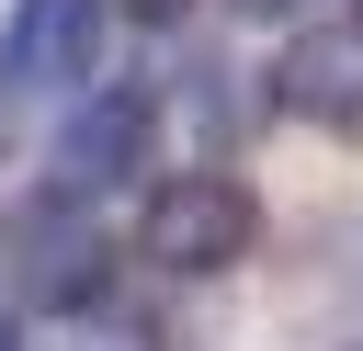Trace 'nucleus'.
<instances>
[{
    "label": "nucleus",
    "instance_id": "obj_9",
    "mask_svg": "<svg viewBox=\"0 0 363 351\" xmlns=\"http://www.w3.org/2000/svg\"><path fill=\"white\" fill-rule=\"evenodd\" d=\"M0 159H11V79H0Z\"/></svg>",
    "mask_w": 363,
    "mask_h": 351
},
{
    "label": "nucleus",
    "instance_id": "obj_12",
    "mask_svg": "<svg viewBox=\"0 0 363 351\" xmlns=\"http://www.w3.org/2000/svg\"><path fill=\"white\" fill-rule=\"evenodd\" d=\"M352 351H363V340H352Z\"/></svg>",
    "mask_w": 363,
    "mask_h": 351
},
{
    "label": "nucleus",
    "instance_id": "obj_3",
    "mask_svg": "<svg viewBox=\"0 0 363 351\" xmlns=\"http://www.w3.org/2000/svg\"><path fill=\"white\" fill-rule=\"evenodd\" d=\"M147 170H159V102L147 91H79L68 125H57V181L102 204V192H125Z\"/></svg>",
    "mask_w": 363,
    "mask_h": 351
},
{
    "label": "nucleus",
    "instance_id": "obj_7",
    "mask_svg": "<svg viewBox=\"0 0 363 351\" xmlns=\"http://www.w3.org/2000/svg\"><path fill=\"white\" fill-rule=\"evenodd\" d=\"M68 351H159V328H147V317H125V306H91V317L68 328Z\"/></svg>",
    "mask_w": 363,
    "mask_h": 351
},
{
    "label": "nucleus",
    "instance_id": "obj_11",
    "mask_svg": "<svg viewBox=\"0 0 363 351\" xmlns=\"http://www.w3.org/2000/svg\"><path fill=\"white\" fill-rule=\"evenodd\" d=\"M0 351H23V328H11V317H0Z\"/></svg>",
    "mask_w": 363,
    "mask_h": 351
},
{
    "label": "nucleus",
    "instance_id": "obj_10",
    "mask_svg": "<svg viewBox=\"0 0 363 351\" xmlns=\"http://www.w3.org/2000/svg\"><path fill=\"white\" fill-rule=\"evenodd\" d=\"M113 11H170V0H113Z\"/></svg>",
    "mask_w": 363,
    "mask_h": 351
},
{
    "label": "nucleus",
    "instance_id": "obj_6",
    "mask_svg": "<svg viewBox=\"0 0 363 351\" xmlns=\"http://www.w3.org/2000/svg\"><path fill=\"white\" fill-rule=\"evenodd\" d=\"M238 113H250V102H238V68H227L216 45H182V57H170V91H159V125H193L204 147H227Z\"/></svg>",
    "mask_w": 363,
    "mask_h": 351
},
{
    "label": "nucleus",
    "instance_id": "obj_5",
    "mask_svg": "<svg viewBox=\"0 0 363 351\" xmlns=\"http://www.w3.org/2000/svg\"><path fill=\"white\" fill-rule=\"evenodd\" d=\"M272 102H284L295 125L363 147V23H306V34L272 57Z\"/></svg>",
    "mask_w": 363,
    "mask_h": 351
},
{
    "label": "nucleus",
    "instance_id": "obj_2",
    "mask_svg": "<svg viewBox=\"0 0 363 351\" xmlns=\"http://www.w3.org/2000/svg\"><path fill=\"white\" fill-rule=\"evenodd\" d=\"M261 238V192L238 170H170L147 181V215H136V260H159L170 283H216L238 272Z\"/></svg>",
    "mask_w": 363,
    "mask_h": 351
},
{
    "label": "nucleus",
    "instance_id": "obj_4",
    "mask_svg": "<svg viewBox=\"0 0 363 351\" xmlns=\"http://www.w3.org/2000/svg\"><path fill=\"white\" fill-rule=\"evenodd\" d=\"M102 34H113V0H11V34H0V68L11 91H91L102 79Z\"/></svg>",
    "mask_w": 363,
    "mask_h": 351
},
{
    "label": "nucleus",
    "instance_id": "obj_8",
    "mask_svg": "<svg viewBox=\"0 0 363 351\" xmlns=\"http://www.w3.org/2000/svg\"><path fill=\"white\" fill-rule=\"evenodd\" d=\"M227 11H250V23H295V11H318V0H227Z\"/></svg>",
    "mask_w": 363,
    "mask_h": 351
},
{
    "label": "nucleus",
    "instance_id": "obj_1",
    "mask_svg": "<svg viewBox=\"0 0 363 351\" xmlns=\"http://www.w3.org/2000/svg\"><path fill=\"white\" fill-rule=\"evenodd\" d=\"M0 283L23 306H57V317H91L102 283H113V238H102V204L45 181V192H11L0 204Z\"/></svg>",
    "mask_w": 363,
    "mask_h": 351
}]
</instances>
